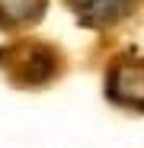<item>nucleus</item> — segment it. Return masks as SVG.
<instances>
[{
    "label": "nucleus",
    "mask_w": 144,
    "mask_h": 148,
    "mask_svg": "<svg viewBox=\"0 0 144 148\" xmlns=\"http://www.w3.org/2000/svg\"><path fill=\"white\" fill-rule=\"evenodd\" d=\"M48 13V0H0V29L22 32L42 23Z\"/></svg>",
    "instance_id": "nucleus-4"
},
{
    "label": "nucleus",
    "mask_w": 144,
    "mask_h": 148,
    "mask_svg": "<svg viewBox=\"0 0 144 148\" xmlns=\"http://www.w3.org/2000/svg\"><path fill=\"white\" fill-rule=\"evenodd\" d=\"M106 100L128 113H144V68L138 48L112 58L106 71Z\"/></svg>",
    "instance_id": "nucleus-2"
},
{
    "label": "nucleus",
    "mask_w": 144,
    "mask_h": 148,
    "mask_svg": "<svg viewBox=\"0 0 144 148\" xmlns=\"http://www.w3.org/2000/svg\"><path fill=\"white\" fill-rule=\"evenodd\" d=\"M67 3L77 23L87 29H112L138 10V0H67Z\"/></svg>",
    "instance_id": "nucleus-3"
},
{
    "label": "nucleus",
    "mask_w": 144,
    "mask_h": 148,
    "mask_svg": "<svg viewBox=\"0 0 144 148\" xmlns=\"http://www.w3.org/2000/svg\"><path fill=\"white\" fill-rule=\"evenodd\" d=\"M64 52L45 39H16L0 45V74L19 90L51 87L64 74Z\"/></svg>",
    "instance_id": "nucleus-1"
}]
</instances>
